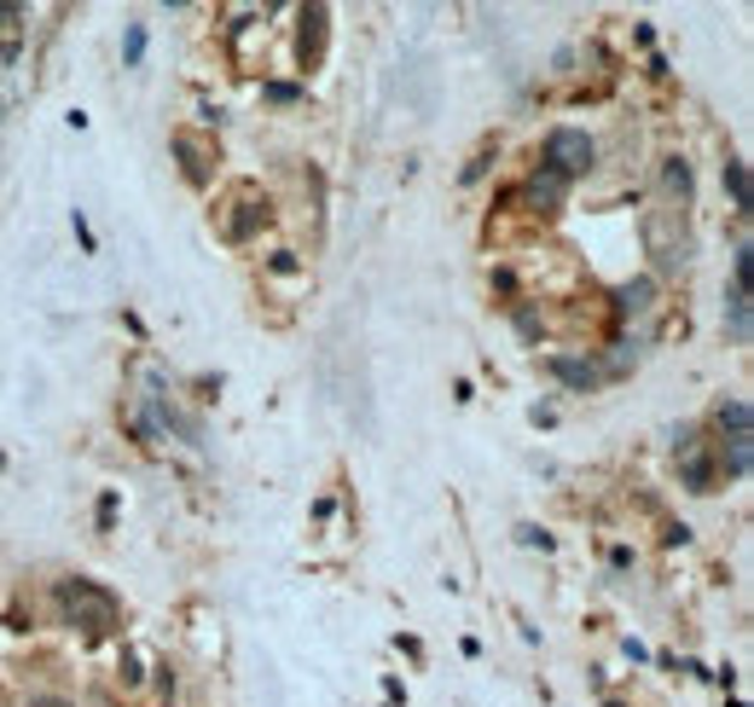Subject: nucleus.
Masks as SVG:
<instances>
[{
	"label": "nucleus",
	"mask_w": 754,
	"mask_h": 707,
	"mask_svg": "<svg viewBox=\"0 0 754 707\" xmlns=\"http://www.w3.org/2000/svg\"><path fill=\"white\" fill-rule=\"evenodd\" d=\"M53 603L59 615L71 620V627H81L88 638H111L116 627H123V603H116V592H105L99 580H59L53 586Z\"/></svg>",
	"instance_id": "f257e3e1"
},
{
	"label": "nucleus",
	"mask_w": 754,
	"mask_h": 707,
	"mask_svg": "<svg viewBox=\"0 0 754 707\" xmlns=\"http://www.w3.org/2000/svg\"><path fill=\"white\" fill-rule=\"evenodd\" d=\"M592 163H598V140L586 128H551L546 133V163L551 175H563V180H580V175H592Z\"/></svg>",
	"instance_id": "f03ea898"
},
{
	"label": "nucleus",
	"mask_w": 754,
	"mask_h": 707,
	"mask_svg": "<svg viewBox=\"0 0 754 707\" xmlns=\"http://www.w3.org/2000/svg\"><path fill=\"white\" fill-rule=\"evenodd\" d=\"M674 459H679V481L691 487V493H714L719 487V464H714V447L702 441V429L674 435Z\"/></svg>",
	"instance_id": "7ed1b4c3"
},
{
	"label": "nucleus",
	"mask_w": 754,
	"mask_h": 707,
	"mask_svg": "<svg viewBox=\"0 0 754 707\" xmlns=\"http://www.w3.org/2000/svg\"><path fill=\"white\" fill-rule=\"evenodd\" d=\"M546 372L558 377L563 389H575V395H592L598 383H603V365H598V360H580V354H551Z\"/></svg>",
	"instance_id": "20e7f679"
},
{
	"label": "nucleus",
	"mask_w": 754,
	"mask_h": 707,
	"mask_svg": "<svg viewBox=\"0 0 754 707\" xmlns=\"http://www.w3.org/2000/svg\"><path fill=\"white\" fill-rule=\"evenodd\" d=\"M714 435H719V441H726V435H754V412H749L743 395H726L714 407Z\"/></svg>",
	"instance_id": "39448f33"
},
{
	"label": "nucleus",
	"mask_w": 754,
	"mask_h": 707,
	"mask_svg": "<svg viewBox=\"0 0 754 707\" xmlns=\"http://www.w3.org/2000/svg\"><path fill=\"white\" fill-rule=\"evenodd\" d=\"M325 18H331L325 7H308V12H302V47H296V53H302V70H314V64H320V53H325Z\"/></svg>",
	"instance_id": "423d86ee"
},
{
	"label": "nucleus",
	"mask_w": 754,
	"mask_h": 707,
	"mask_svg": "<svg viewBox=\"0 0 754 707\" xmlns=\"http://www.w3.org/2000/svg\"><path fill=\"white\" fill-rule=\"evenodd\" d=\"M523 197H528L534 209H558L563 197H568V180H563V175H551V168H534L528 187H523Z\"/></svg>",
	"instance_id": "0eeeda50"
},
{
	"label": "nucleus",
	"mask_w": 754,
	"mask_h": 707,
	"mask_svg": "<svg viewBox=\"0 0 754 707\" xmlns=\"http://www.w3.org/2000/svg\"><path fill=\"white\" fill-rule=\"evenodd\" d=\"M714 464L726 470V476L743 481V476H749V464H754V435H726V441L714 447Z\"/></svg>",
	"instance_id": "6e6552de"
},
{
	"label": "nucleus",
	"mask_w": 754,
	"mask_h": 707,
	"mask_svg": "<svg viewBox=\"0 0 754 707\" xmlns=\"http://www.w3.org/2000/svg\"><path fill=\"white\" fill-rule=\"evenodd\" d=\"M267 221H273V209H267V197H261V204H256V197H244V204H239V215H227V239H232V244H244L250 232H256V227H267Z\"/></svg>",
	"instance_id": "1a4fd4ad"
},
{
	"label": "nucleus",
	"mask_w": 754,
	"mask_h": 707,
	"mask_svg": "<svg viewBox=\"0 0 754 707\" xmlns=\"http://www.w3.org/2000/svg\"><path fill=\"white\" fill-rule=\"evenodd\" d=\"M650 308H656V279H632V284H622V296H615V313L632 319V313H650Z\"/></svg>",
	"instance_id": "9d476101"
},
{
	"label": "nucleus",
	"mask_w": 754,
	"mask_h": 707,
	"mask_svg": "<svg viewBox=\"0 0 754 707\" xmlns=\"http://www.w3.org/2000/svg\"><path fill=\"white\" fill-rule=\"evenodd\" d=\"M175 151H180V157H187V180H192V187H204V180H209V157H204V145H197L192 140V133H175Z\"/></svg>",
	"instance_id": "9b49d317"
},
{
	"label": "nucleus",
	"mask_w": 754,
	"mask_h": 707,
	"mask_svg": "<svg viewBox=\"0 0 754 707\" xmlns=\"http://www.w3.org/2000/svg\"><path fill=\"white\" fill-rule=\"evenodd\" d=\"M726 325H731V336L737 343H749V291H726Z\"/></svg>",
	"instance_id": "f8f14e48"
},
{
	"label": "nucleus",
	"mask_w": 754,
	"mask_h": 707,
	"mask_svg": "<svg viewBox=\"0 0 754 707\" xmlns=\"http://www.w3.org/2000/svg\"><path fill=\"white\" fill-rule=\"evenodd\" d=\"M726 192H731V209H737V215H749V168L737 163V157L726 163Z\"/></svg>",
	"instance_id": "ddd939ff"
},
{
	"label": "nucleus",
	"mask_w": 754,
	"mask_h": 707,
	"mask_svg": "<svg viewBox=\"0 0 754 707\" xmlns=\"http://www.w3.org/2000/svg\"><path fill=\"white\" fill-rule=\"evenodd\" d=\"M662 180H667V192L691 197V163H685V157H667V168H662Z\"/></svg>",
	"instance_id": "4468645a"
},
{
	"label": "nucleus",
	"mask_w": 754,
	"mask_h": 707,
	"mask_svg": "<svg viewBox=\"0 0 754 707\" xmlns=\"http://www.w3.org/2000/svg\"><path fill=\"white\" fill-rule=\"evenodd\" d=\"M123 59H128V64H140V59H145V29H140V24H128V36H123Z\"/></svg>",
	"instance_id": "2eb2a0df"
},
{
	"label": "nucleus",
	"mask_w": 754,
	"mask_h": 707,
	"mask_svg": "<svg viewBox=\"0 0 754 707\" xmlns=\"http://www.w3.org/2000/svg\"><path fill=\"white\" fill-rule=\"evenodd\" d=\"M267 99H273V105H296L302 88H296V81H267Z\"/></svg>",
	"instance_id": "dca6fc26"
},
{
	"label": "nucleus",
	"mask_w": 754,
	"mask_h": 707,
	"mask_svg": "<svg viewBox=\"0 0 754 707\" xmlns=\"http://www.w3.org/2000/svg\"><path fill=\"white\" fill-rule=\"evenodd\" d=\"M632 360H639V354H627V343H615V348H610V377H622Z\"/></svg>",
	"instance_id": "f3484780"
},
{
	"label": "nucleus",
	"mask_w": 754,
	"mask_h": 707,
	"mask_svg": "<svg viewBox=\"0 0 754 707\" xmlns=\"http://www.w3.org/2000/svg\"><path fill=\"white\" fill-rule=\"evenodd\" d=\"M140 679H145V672H140V655L123 650V684H140Z\"/></svg>",
	"instance_id": "a211bd4d"
},
{
	"label": "nucleus",
	"mask_w": 754,
	"mask_h": 707,
	"mask_svg": "<svg viewBox=\"0 0 754 707\" xmlns=\"http://www.w3.org/2000/svg\"><path fill=\"white\" fill-rule=\"evenodd\" d=\"M516 534H523V545H540V551H551V540H546L540 528H516Z\"/></svg>",
	"instance_id": "6ab92c4d"
},
{
	"label": "nucleus",
	"mask_w": 754,
	"mask_h": 707,
	"mask_svg": "<svg viewBox=\"0 0 754 707\" xmlns=\"http://www.w3.org/2000/svg\"><path fill=\"white\" fill-rule=\"evenodd\" d=\"M18 18H24L18 7H0V29H12V24H18Z\"/></svg>",
	"instance_id": "aec40b11"
},
{
	"label": "nucleus",
	"mask_w": 754,
	"mask_h": 707,
	"mask_svg": "<svg viewBox=\"0 0 754 707\" xmlns=\"http://www.w3.org/2000/svg\"><path fill=\"white\" fill-rule=\"evenodd\" d=\"M29 707H71V702H59V696H29Z\"/></svg>",
	"instance_id": "412c9836"
},
{
	"label": "nucleus",
	"mask_w": 754,
	"mask_h": 707,
	"mask_svg": "<svg viewBox=\"0 0 754 707\" xmlns=\"http://www.w3.org/2000/svg\"><path fill=\"white\" fill-rule=\"evenodd\" d=\"M610 707H627V702H610Z\"/></svg>",
	"instance_id": "4be33fe9"
}]
</instances>
